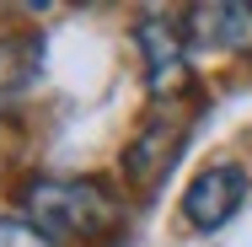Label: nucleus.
Returning a JSON list of instances; mask_svg holds the SVG:
<instances>
[{"instance_id": "3", "label": "nucleus", "mask_w": 252, "mask_h": 247, "mask_svg": "<svg viewBox=\"0 0 252 247\" xmlns=\"http://www.w3.org/2000/svg\"><path fill=\"white\" fill-rule=\"evenodd\" d=\"M140 54H145V75H151L156 97L183 92V81H188V38L166 16H145L140 22Z\"/></svg>"}, {"instance_id": "1", "label": "nucleus", "mask_w": 252, "mask_h": 247, "mask_svg": "<svg viewBox=\"0 0 252 247\" xmlns=\"http://www.w3.org/2000/svg\"><path fill=\"white\" fill-rule=\"evenodd\" d=\"M27 215L43 237H59V242H81V247H102L118 237L124 226V210L118 199L107 194L92 177H43L32 183L27 194Z\"/></svg>"}, {"instance_id": "6", "label": "nucleus", "mask_w": 252, "mask_h": 247, "mask_svg": "<svg viewBox=\"0 0 252 247\" xmlns=\"http://www.w3.org/2000/svg\"><path fill=\"white\" fill-rule=\"evenodd\" d=\"M32 75V43H0V97L22 92Z\"/></svg>"}, {"instance_id": "2", "label": "nucleus", "mask_w": 252, "mask_h": 247, "mask_svg": "<svg viewBox=\"0 0 252 247\" xmlns=\"http://www.w3.org/2000/svg\"><path fill=\"white\" fill-rule=\"evenodd\" d=\"M247 194H252L247 167H236V161H215V167H204L199 177L188 183V194H183V215H188V226H199V231H220V226H231V220L242 215Z\"/></svg>"}, {"instance_id": "4", "label": "nucleus", "mask_w": 252, "mask_h": 247, "mask_svg": "<svg viewBox=\"0 0 252 247\" xmlns=\"http://www.w3.org/2000/svg\"><path fill=\"white\" fill-rule=\"evenodd\" d=\"M177 145H183V124L177 118H151L129 140V150H124V177L140 183V188H151L156 172H166V161L177 156Z\"/></svg>"}, {"instance_id": "7", "label": "nucleus", "mask_w": 252, "mask_h": 247, "mask_svg": "<svg viewBox=\"0 0 252 247\" xmlns=\"http://www.w3.org/2000/svg\"><path fill=\"white\" fill-rule=\"evenodd\" d=\"M0 247H49V237L27 220H0Z\"/></svg>"}, {"instance_id": "5", "label": "nucleus", "mask_w": 252, "mask_h": 247, "mask_svg": "<svg viewBox=\"0 0 252 247\" xmlns=\"http://www.w3.org/2000/svg\"><path fill=\"white\" fill-rule=\"evenodd\" d=\"M188 27L204 49H252V5H193Z\"/></svg>"}]
</instances>
